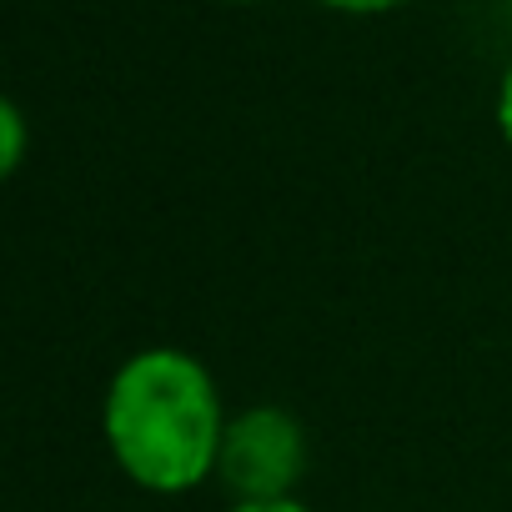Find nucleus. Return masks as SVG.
<instances>
[{"label": "nucleus", "mask_w": 512, "mask_h": 512, "mask_svg": "<svg viewBox=\"0 0 512 512\" xmlns=\"http://www.w3.org/2000/svg\"><path fill=\"white\" fill-rule=\"evenodd\" d=\"M231 512H307L297 497H287V502H241V507H231Z\"/></svg>", "instance_id": "6"}, {"label": "nucleus", "mask_w": 512, "mask_h": 512, "mask_svg": "<svg viewBox=\"0 0 512 512\" xmlns=\"http://www.w3.org/2000/svg\"><path fill=\"white\" fill-rule=\"evenodd\" d=\"M221 397L211 372L176 352H136L106 392V442L121 472L146 492L196 487L221 452Z\"/></svg>", "instance_id": "1"}, {"label": "nucleus", "mask_w": 512, "mask_h": 512, "mask_svg": "<svg viewBox=\"0 0 512 512\" xmlns=\"http://www.w3.org/2000/svg\"><path fill=\"white\" fill-rule=\"evenodd\" d=\"M26 156V121H21V106L16 101H0V171L16 176Z\"/></svg>", "instance_id": "3"}, {"label": "nucleus", "mask_w": 512, "mask_h": 512, "mask_svg": "<svg viewBox=\"0 0 512 512\" xmlns=\"http://www.w3.org/2000/svg\"><path fill=\"white\" fill-rule=\"evenodd\" d=\"M497 126H502V136H507V146H512V66H507V76H502V86H497Z\"/></svg>", "instance_id": "5"}, {"label": "nucleus", "mask_w": 512, "mask_h": 512, "mask_svg": "<svg viewBox=\"0 0 512 512\" xmlns=\"http://www.w3.org/2000/svg\"><path fill=\"white\" fill-rule=\"evenodd\" d=\"M507 6H512V0H507Z\"/></svg>", "instance_id": "7"}, {"label": "nucleus", "mask_w": 512, "mask_h": 512, "mask_svg": "<svg viewBox=\"0 0 512 512\" xmlns=\"http://www.w3.org/2000/svg\"><path fill=\"white\" fill-rule=\"evenodd\" d=\"M322 6H332V11H352V16H377V11L402 6V0H322Z\"/></svg>", "instance_id": "4"}, {"label": "nucleus", "mask_w": 512, "mask_h": 512, "mask_svg": "<svg viewBox=\"0 0 512 512\" xmlns=\"http://www.w3.org/2000/svg\"><path fill=\"white\" fill-rule=\"evenodd\" d=\"M221 487L241 502H287L307 472V432L287 407H246L226 422L216 452Z\"/></svg>", "instance_id": "2"}]
</instances>
